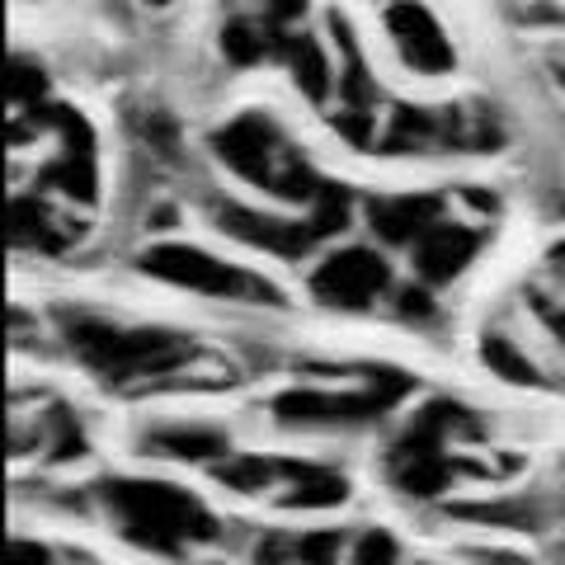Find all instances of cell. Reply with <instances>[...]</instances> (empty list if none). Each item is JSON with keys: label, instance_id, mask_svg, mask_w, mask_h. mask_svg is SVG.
I'll return each mask as SVG.
<instances>
[{"label": "cell", "instance_id": "1", "mask_svg": "<svg viewBox=\"0 0 565 565\" xmlns=\"http://www.w3.org/2000/svg\"><path fill=\"white\" fill-rule=\"evenodd\" d=\"M52 334L66 359L109 392H180L189 367L203 359L184 330L156 321H118V316L90 307L57 311Z\"/></svg>", "mask_w": 565, "mask_h": 565}, {"label": "cell", "instance_id": "2", "mask_svg": "<svg viewBox=\"0 0 565 565\" xmlns=\"http://www.w3.org/2000/svg\"><path fill=\"white\" fill-rule=\"evenodd\" d=\"M90 504L122 542L147 556L193 561L199 552L226 546V523L212 514L207 500L170 476H104L90 486Z\"/></svg>", "mask_w": 565, "mask_h": 565}, {"label": "cell", "instance_id": "3", "mask_svg": "<svg viewBox=\"0 0 565 565\" xmlns=\"http://www.w3.org/2000/svg\"><path fill=\"white\" fill-rule=\"evenodd\" d=\"M207 151L241 189H250L259 203H278L307 212L326 189V174L311 166V156L297 147L288 122L269 109H241L222 118L207 132Z\"/></svg>", "mask_w": 565, "mask_h": 565}, {"label": "cell", "instance_id": "4", "mask_svg": "<svg viewBox=\"0 0 565 565\" xmlns=\"http://www.w3.org/2000/svg\"><path fill=\"white\" fill-rule=\"evenodd\" d=\"M132 269L141 278L161 282V288H170V292L199 297V302L241 307V311H288V292H278L259 269L207 250V245H199V241L156 236L151 245L137 250Z\"/></svg>", "mask_w": 565, "mask_h": 565}, {"label": "cell", "instance_id": "5", "mask_svg": "<svg viewBox=\"0 0 565 565\" xmlns=\"http://www.w3.org/2000/svg\"><path fill=\"white\" fill-rule=\"evenodd\" d=\"M203 217L212 232L241 245V250H255L278 264H311L321 250H330V241L311 212H292L278 203H245L232 199V193H207Z\"/></svg>", "mask_w": 565, "mask_h": 565}, {"label": "cell", "instance_id": "6", "mask_svg": "<svg viewBox=\"0 0 565 565\" xmlns=\"http://www.w3.org/2000/svg\"><path fill=\"white\" fill-rule=\"evenodd\" d=\"M396 269L373 241H340L307 264V297L330 316H373L392 302Z\"/></svg>", "mask_w": 565, "mask_h": 565}, {"label": "cell", "instance_id": "7", "mask_svg": "<svg viewBox=\"0 0 565 565\" xmlns=\"http://www.w3.org/2000/svg\"><path fill=\"white\" fill-rule=\"evenodd\" d=\"M382 33H386V43H392L396 62L419 81H448V76H457V66H462L448 24L438 20L424 0H386Z\"/></svg>", "mask_w": 565, "mask_h": 565}, {"label": "cell", "instance_id": "8", "mask_svg": "<svg viewBox=\"0 0 565 565\" xmlns=\"http://www.w3.org/2000/svg\"><path fill=\"white\" fill-rule=\"evenodd\" d=\"M132 452L151 467L212 471L222 457L236 452V438H232V424H222V419H193V415L170 419V415H161V419H147L132 434Z\"/></svg>", "mask_w": 565, "mask_h": 565}, {"label": "cell", "instance_id": "9", "mask_svg": "<svg viewBox=\"0 0 565 565\" xmlns=\"http://www.w3.org/2000/svg\"><path fill=\"white\" fill-rule=\"evenodd\" d=\"M452 217L448 193L438 189H396V193H373L363 199V232L373 245H382L386 255H411L419 236H429L438 222Z\"/></svg>", "mask_w": 565, "mask_h": 565}, {"label": "cell", "instance_id": "10", "mask_svg": "<svg viewBox=\"0 0 565 565\" xmlns=\"http://www.w3.org/2000/svg\"><path fill=\"white\" fill-rule=\"evenodd\" d=\"M556 504L561 500L546 490H514V494L504 490V494H486V500H448L444 519L490 537H537L556 519H565V509Z\"/></svg>", "mask_w": 565, "mask_h": 565}, {"label": "cell", "instance_id": "11", "mask_svg": "<svg viewBox=\"0 0 565 565\" xmlns=\"http://www.w3.org/2000/svg\"><path fill=\"white\" fill-rule=\"evenodd\" d=\"M486 226L481 222H462V217H444L434 226L429 236H419L415 241V250L405 255L411 259V278L424 282V288H434V292H444L452 288L457 278H462L476 259H481L486 250Z\"/></svg>", "mask_w": 565, "mask_h": 565}, {"label": "cell", "instance_id": "12", "mask_svg": "<svg viewBox=\"0 0 565 565\" xmlns=\"http://www.w3.org/2000/svg\"><path fill=\"white\" fill-rule=\"evenodd\" d=\"M10 245L33 259H62L81 245V212L47 193L10 199Z\"/></svg>", "mask_w": 565, "mask_h": 565}, {"label": "cell", "instance_id": "13", "mask_svg": "<svg viewBox=\"0 0 565 565\" xmlns=\"http://www.w3.org/2000/svg\"><path fill=\"white\" fill-rule=\"evenodd\" d=\"M476 359H481V367L494 382L514 386V392H552V386H565V373L546 367V359H537L509 326H486L476 334Z\"/></svg>", "mask_w": 565, "mask_h": 565}, {"label": "cell", "instance_id": "14", "mask_svg": "<svg viewBox=\"0 0 565 565\" xmlns=\"http://www.w3.org/2000/svg\"><path fill=\"white\" fill-rule=\"evenodd\" d=\"M302 467V457L297 452H232V457H222L217 467L207 471V481L226 490V494H236V500H264V504H274L282 490H288L292 481V471Z\"/></svg>", "mask_w": 565, "mask_h": 565}, {"label": "cell", "instance_id": "15", "mask_svg": "<svg viewBox=\"0 0 565 565\" xmlns=\"http://www.w3.org/2000/svg\"><path fill=\"white\" fill-rule=\"evenodd\" d=\"M349 500H353V481L344 467L321 462V457H302V467L292 471V481L274 500V509H282V514H334Z\"/></svg>", "mask_w": 565, "mask_h": 565}, {"label": "cell", "instance_id": "16", "mask_svg": "<svg viewBox=\"0 0 565 565\" xmlns=\"http://www.w3.org/2000/svg\"><path fill=\"white\" fill-rule=\"evenodd\" d=\"M353 527L316 523V527H288V565H349Z\"/></svg>", "mask_w": 565, "mask_h": 565}, {"label": "cell", "instance_id": "17", "mask_svg": "<svg viewBox=\"0 0 565 565\" xmlns=\"http://www.w3.org/2000/svg\"><path fill=\"white\" fill-rule=\"evenodd\" d=\"M6 90H10V109H20V118H39L52 104V76L33 52H14L6 71Z\"/></svg>", "mask_w": 565, "mask_h": 565}, {"label": "cell", "instance_id": "18", "mask_svg": "<svg viewBox=\"0 0 565 565\" xmlns=\"http://www.w3.org/2000/svg\"><path fill=\"white\" fill-rule=\"evenodd\" d=\"M386 311H392V321L401 330H415V334H434L438 326H444V302H438V292L424 288V282H415V278L396 282Z\"/></svg>", "mask_w": 565, "mask_h": 565}, {"label": "cell", "instance_id": "19", "mask_svg": "<svg viewBox=\"0 0 565 565\" xmlns=\"http://www.w3.org/2000/svg\"><path fill=\"white\" fill-rule=\"evenodd\" d=\"M349 565H411L405 561V542L382 523L353 527V546H349Z\"/></svg>", "mask_w": 565, "mask_h": 565}, {"label": "cell", "instance_id": "20", "mask_svg": "<svg viewBox=\"0 0 565 565\" xmlns=\"http://www.w3.org/2000/svg\"><path fill=\"white\" fill-rule=\"evenodd\" d=\"M457 199L467 203V207H462L467 217H471V222H481V226H486L490 217H500V207H504V203H500V193L486 189V184H467L462 193H457Z\"/></svg>", "mask_w": 565, "mask_h": 565}, {"label": "cell", "instance_id": "21", "mask_svg": "<svg viewBox=\"0 0 565 565\" xmlns=\"http://www.w3.org/2000/svg\"><path fill=\"white\" fill-rule=\"evenodd\" d=\"M10 565H62V552L47 542H33V537H14L10 542Z\"/></svg>", "mask_w": 565, "mask_h": 565}, {"label": "cell", "instance_id": "22", "mask_svg": "<svg viewBox=\"0 0 565 565\" xmlns=\"http://www.w3.org/2000/svg\"><path fill=\"white\" fill-rule=\"evenodd\" d=\"M467 565H533V556H523L519 546H462Z\"/></svg>", "mask_w": 565, "mask_h": 565}, {"label": "cell", "instance_id": "23", "mask_svg": "<svg viewBox=\"0 0 565 565\" xmlns=\"http://www.w3.org/2000/svg\"><path fill=\"white\" fill-rule=\"evenodd\" d=\"M542 274L552 278V288H546V292L561 297V302H565V236L546 245V255H542Z\"/></svg>", "mask_w": 565, "mask_h": 565}, {"label": "cell", "instance_id": "24", "mask_svg": "<svg viewBox=\"0 0 565 565\" xmlns=\"http://www.w3.org/2000/svg\"><path fill=\"white\" fill-rule=\"evenodd\" d=\"M147 10H170V6H180V0H141Z\"/></svg>", "mask_w": 565, "mask_h": 565}, {"label": "cell", "instance_id": "25", "mask_svg": "<svg viewBox=\"0 0 565 565\" xmlns=\"http://www.w3.org/2000/svg\"><path fill=\"white\" fill-rule=\"evenodd\" d=\"M411 565H434V561H411Z\"/></svg>", "mask_w": 565, "mask_h": 565}, {"label": "cell", "instance_id": "26", "mask_svg": "<svg viewBox=\"0 0 565 565\" xmlns=\"http://www.w3.org/2000/svg\"><path fill=\"white\" fill-rule=\"evenodd\" d=\"M561 476H565V457H561Z\"/></svg>", "mask_w": 565, "mask_h": 565}]
</instances>
